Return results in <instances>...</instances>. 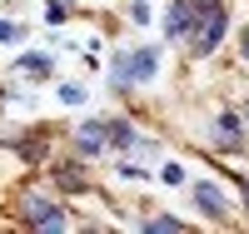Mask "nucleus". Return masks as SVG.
Masks as SVG:
<instances>
[{"mask_svg":"<svg viewBox=\"0 0 249 234\" xmlns=\"http://www.w3.org/2000/svg\"><path fill=\"white\" fill-rule=\"evenodd\" d=\"M144 229H150V234H179L184 224H179L175 215H160V219H150V224H144Z\"/></svg>","mask_w":249,"mask_h":234,"instance_id":"10","label":"nucleus"},{"mask_svg":"<svg viewBox=\"0 0 249 234\" xmlns=\"http://www.w3.org/2000/svg\"><path fill=\"white\" fill-rule=\"evenodd\" d=\"M214 144H219V150H239V144H244V130H239L234 115H219L214 120Z\"/></svg>","mask_w":249,"mask_h":234,"instance_id":"6","label":"nucleus"},{"mask_svg":"<svg viewBox=\"0 0 249 234\" xmlns=\"http://www.w3.org/2000/svg\"><path fill=\"white\" fill-rule=\"evenodd\" d=\"M195 199H199V209H204L210 219H224V209H230V204H224V189H219V184H210V180L195 184Z\"/></svg>","mask_w":249,"mask_h":234,"instance_id":"5","label":"nucleus"},{"mask_svg":"<svg viewBox=\"0 0 249 234\" xmlns=\"http://www.w3.org/2000/svg\"><path fill=\"white\" fill-rule=\"evenodd\" d=\"M105 140L120 144V150H135V130H130L124 120H105Z\"/></svg>","mask_w":249,"mask_h":234,"instance_id":"8","label":"nucleus"},{"mask_svg":"<svg viewBox=\"0 0 249 234\" xmlns=\"http://www.w3.org/2000/svg\"><path fill=\"white\" fill-rule=\"evenodd\" d=\"M160 180H164V184H179V180H184V169H179V164H164V169H160Z\"/></svg>","mask_w":249,"mask_h":234,"instance_id":"13","label":"nucleus"},{"mask_svg":"<svg viewBox=\"0 0 249 234\" xmlns=\"http://www.w3.org/2000/svg\"><path fill=\"white\" fill-rule=\"evenodd\" d=\"M244 199H249V180H244Z\"/></svg>","mask_w":249,"mask_h":234,"instance_id":"17","label":"nucleus"},{"mask_svg":"<svg viewBox=\"0 0 249 234\" xmlns=\"http://www.w3.org/2000/svg\"><path fill=\"white\" fill-rule=\"evenodd\" d=\"M160 70V50H135V55H120L115 60V70H110V80H115V90H130V85H140V80H150Z\"/></svg>","mask_w":249,"mask_h":234,"instance_id":"1","label":"nucleus"},{"mask_svg":"<svg viewBox=\"0 0 249 234\" xmlns=\"http://www.w3.org/2000/svg\"><path fill=\"white\" fill-rule=\"evenodd\" d=\"M20 215H25L35 229H65V209H60V204H50L45 195H30L25 204H20Z\"/></svg>","mask_w":249,"mask_h":234,"instance_id":"2","label":"nucleus"},{"mask_svg":"<svg viewBox=\"0 0 249 234\" xmlns=\"http://www.w3.org/2000/svg\"><path fill=\"white\" fill-rule=\"evenodd\" d=\"M55 184L60 189H85V175H80L75 164H65V169H55Z\"/></svg>","mask_w":249,"mask_h":234,"instance_id":"9","label":"nucleus"},{"mask_svg":"<svg viewBox=\"0 0 249 234\" xmlns=\"http://www.w3.org/2000/svg\"><path fill=\"white\" fill-rule=\"evenodd\" d=\"M244 60H249V40H244Z\"/></svg>","mask_w":249,"mask_h":234,"instance_id":"16","label":"nucleus"},{"mask_svg":"<svg viewBox=\"0 0 249 234\" xmlns=\"http://www.w3.org/2000/svg\"><path fill=\"white\" fill-rule=\"evenodd\" d=\"M0 40H20V25H5V20H0Z\"/></svg>","mask_w":249,"mask_h":234,"instance_id":"15","label":"nucleus"},{"mask_svg":"<svg viewBox=\"0 0 249 234\" xmlns=\"http://www.w3.org/2000/svg\"><path fill=\"white\" fill-rule=\"evenodd\" d=\"M190 30H195V5H190V0H175L170 15H164V35L179 40V35H190Z\"/></svg>","mask_w":249,"mask_h":234,"instance_id":"4","label":"nucleus"},{"mask_svg":"<svg viewBox=\"0 0 249 234\" xmlns=\"http://www.w3.org/2000/svg\"><path fill=\"white\" fill-rule=\"evenodd\" d=\"M60 100H65V105H80V100H85V90H80V85H60Z\"/></svg>","mask_w":249,"mask_h":234,"instance_id":"12","label":"nucleus"},{"mask_svg":"<svg viewBox=\"0 0 249 234\" xmlns=\"http://www.w3.org/2000/svg\"><path fill=\"white\" fill-rule=\"evenodd\" d=\"M244 115H249V105H244Z\"/></svg>","mask_w":249,"mask_h":234,"instance_id":"18","label":"nucleus"},{"mask_svg":"<svg viewBox=\"0 0 249 234\" xmlns=\"http://www.w3.org/2000/svg\"><path fill=\"white\" fill-rule=\"evenodd\" d=\"M75 140H80V150H90V155L110 144V140H105V125H80V130H75Z\"/></svg>","mask_w":249,"mask_h":234,"instance_id":"7","label":"nucleus"},{"mask_svg":"<svg viewBox=\"0 0 249 234\" xmlns=\"http://www.w3.org/2000/svg\"><path fill=\"white\" fill-rule=\"evenodd\" d=\"M20 70H25V75H45L50 70V55H20Z\"/></svg>","mask_w":249,"mask_h":234,"instance_id":"11","label":"nucleus"},{"mask_svg":"<svg viewBox=\"0 0 249 234\" xmlns=\"http://www.w3.org/2000/svg\"><path fill=\"white\" fill-rule=\"evenodd\" d=\"M130 15H135V25H144V20H150V5H144V0H135V5H130Z\"/></svg>","mask_w":249,"mask_h":234,"instance_id":"14","label":"nucleus"},{"mask_svg":"<svg viewBox=\"0 0 249 234\" xmlns=\"http://www.w3.org/2000/svg\"><path fill=\"white\" fill-rule=\"evenodd\" d=\"M219 35H224V5H214V10H204V15H199V30H195V55H210V50L219 45Z\"/></svg>","mask_w":249,"mask_h":234,"instance_id":"3","label":"nucleus"}]
</instances>
